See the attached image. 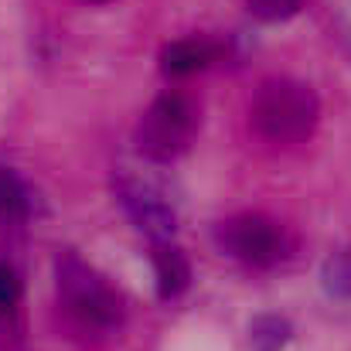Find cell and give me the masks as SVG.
Masks as SVG:
<instances>
[{
    "mask_svg": "<svg viewBox=\"0 0 351 351\" xmlns=\"http://www.w3.org/2000/svg\"><path fill=\"white\" fill-rule=\"evenodd\" d=\"M198 133V106L191 96L178 89H164L136 123L133 143L136 150L154 164H171L181 154H188L191 140Z\"/></svg>",
    "mask_w": 351,
    "mask_h": 351,
    "instance_id": "cell-3",
    "label": "cell"
},
{
    "mask_svg": "<svg viewBox=\"0 0 351 351\" xmlns=\"http://www.w3.org/2000/svg\"><path fill=\"white\" fill-rule=\"evenodd\" d=\"M21 300V276L14 273V266L0 263V314H10Z\"/></svg>",
    "mask_w": 351,
    "mask_h": 351,
    "instance_id": "cell-12",
    "label": "cell"
},
{
    "mask_svg": "<svg viewBox=\"0 0 351 351\" xmlns=\"http://www.w3.org/2000/svg\"><path fill=\"white\" fill-rule=\"evenodd\" d=\"M150 266H154V283L160 300H178L191 287V263L178 242H154Z\"/></svg>",
    "mask_w": 351,
    "mask_h": 351,
    "instance_id": "cell-7",
    "label": "cell"
},
{
    "mask_svg": "<svg viewBox=\"0 0 351 351\" xmlns=\"http://www.w3.org/2000/svg\"><path fill=\"white\" fill-rule=\"evenodd\" d=\"M321 123V96L311 82L293 75H269L249 96V126L259 140L297 147L314 136Z\"/></svg>",
    "mask_w": 351,
    "mask_h": 351,
    "instance_id": "cell-1",
    "label": "cell"
},
{
    "mask_svg": "<svg viewBox=\"0 0 351 351\" xmlns=\"http://www.w3.org/2000/svg\"><path fill=\"white\" fill-rule=\"evenodd\" d=\"M55 293L69 321L82 331L110 335L126 317V304L119 290L72 249H58L55 256Z\"/></svg>",
    "mask_w": 351,
    "mask_h": 351,
    "instance_id": "cell-2",
    "label": "cell"
},
{
    "mask_svg": "<svg viewBox=\"0 0 351 351\" xmlns=\"http://www.w3.org/2000/svg\"><path fill=\"white\" fill-rule=\"evenodd\" d=\"M113 198L123 208V215L133 222V229L150 239V245L154 242H174L178 212H174V205L167 202V195L157 184H150L140 174L117 171L113 174Z\"/></svg>",
    "mask_w": 351,
    "mask_h": 351,
    "instance_id": "cell-5",
    "label": "cell"
},
{
    "mask_svg": "<svg viewBox=\"0 0 351 351\" xmlns=\"http://www.w3.org/2000/svg\"><path fill=\"white\" fill-rule=\"evenodd\" d=\"M307 7V0H245L249 17H256L259 24H280L297 17Z\"/></svg>",
    "mask_w": 351,
    "mask_h": 351,
    "instance_id": "cell-11",
    "label": "cell"
},
{
    "mask_svg": "<svg viewBox=\"0 0 351 351\" xmlns=\"http://www.w3.org/2000/svg\"><path fill=\"white\" fill-rule=\"evenodd\" d=\"M31 208L27 188L21 184V178L0 164V222H21Z\"/></svg>",
    "mask_w": 351,
    "mask_h": 351,
    "instance_id": "cell-10",
    "label": "cell"
},
{
    "mask_svg": "<svg viewBox=\"0 0 351 351\" xmlns=\"http://www.w3.org/2000/svg\"><path fill=\"white\" fill-rule=\"evenodd\" d=\"M293 341V324L283 314H259L249 321V351H287Z\"/></svg>",
    "mask_w": 351,
    "mask_h": 351,
    "instance_id": "cell-8",
    "label": "cell"
},
{
    "mask_svg": "<svg viewBox=\"0 0 351 351\" xmlns=\"http://www.w3.org/2000/svg\"><path fill=\"white\" fill-rule=\"evenodd\" d=\"M86 3H110V0H86Z\"/></svg>",
    "mask_w": 351,
    "mask_h": 351,
    "instance_id": "cell-13",
    "label": "cell"
},
{
    "mask_svg": "<svg viewBox=\"0 0 351 351\" xmlns=\"http://www.w3.org/2000/svg\"><path fill=\"white\" fill-rule=\"evenodd\" d=\"M321 287L331 300L351 304V245H338L321 263Z\"/></svg>",
    "mask_w": 351,
    "mask_h": 351,
    "instance_id": "cell-9",
    "label": "cell"
},
{
    "mask_svg": "<svg viewBox=\"0 0 351 351\" xmlns=\"http://www.w3.org/2000/svg\"><path fill=\"white\" fill-rule=\"evenodd\" d=\"M215 245L229 259H239V263L256 266V269H269L290 256V239L283 232V226H276L273 219L256 215V212H242V215L219 222Z\"/></svg>",
    "mask_w": 351,
    "mask_h": 351,
    "instance_id": "cell-4",
    "label": "cell"
},
{
    "mask_svg": "<svg viewBox=\"0 0 351 351\" xmlns=\"http://www.w3.org/2000/svg\"><path fill=\"white\" fill-rule=\"evenodd\" d=\"M219 41L212 38H178L171 45L160 48V72L167 79H184V75H195V72H205L215 58H219Z\"/></svg>",
    "mask_w": 351,
    "mask_h": 351,
    "instance_id": "cell-6",
    "label": "cell"
}]
</instances>
